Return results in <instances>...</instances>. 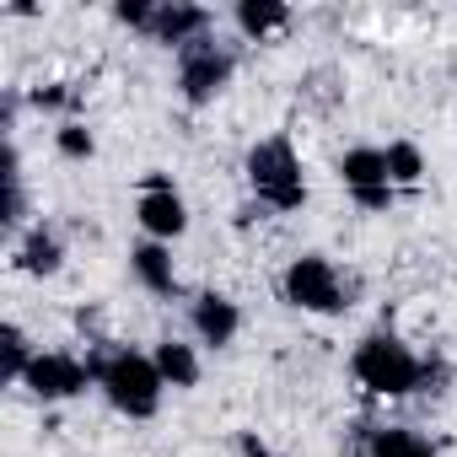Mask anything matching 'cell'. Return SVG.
<instances>
[{
	"label": "cell",
	"mask_w": 457,
	"mask_h": 457,
	"mask_svg": "<svg viewBox=\"0 0 457 457\" xmlns=\"http://www.w3.org/2000/svg\"><path fill=\"white\" fill-rule=\"evenodd\" d=\"M87 366H92V382L108 393V403H113L119 414L151 420V414L162 409L167 382H162V371H156L151 355H135V350H97V355H87Z\"/></svg>",
	"instance_id": "cell-1"
},
{
	"label": "cell",
	"mask_w": 457,
	"mask_h": 457,
	"mask_svg": "<svg viewBox=\"0 0 457 457\" xmlns=\"http://www.w3.org/2000/svg\"><path fill=\"white\" fill-rule=\"evenodd\" d=\"M355 382L366 387V393H377V398H409V393H420L425 387V377H430V366L403 345V339H393V334H366L361 345H355Z\"/></svg>",
	"instance_id": "cell-2"
},
{
	"label": "cell",
	"mask_w": 457,
	"mask_h": 457,
	"mask_svg": "<svg viewBox=\"0 0 457 457\" xmlns=\"http://www.w3.org/2000/svg\"><path fill=\"white\" fill-rule=\"evenodd\" d=\"M248 183L253 194L270 204V210H296L307 199V183H302V162L291 151V140H259L248 151Z\"/></svg>",
	"instance_id": "cell-3"
},
{
	"label": "cell",
	"mask_w": 457,
	"mask_h": 457,
	"mask_svg": "<svg viewBox=\"0 0 457 457\" xmlns=\"http://www.w3.org/2000/svg\"><path fill=\"white\" fill-rule=\"evenodd\" d=\"M286 302L302 307V312H339L345 307V286H339V270L318 253H302L291 270H286Z\"/></svg>",
	"instance_id": "cell-4"
},
{
	"label": "cell",
	"mask_w": 457,
	"mask_h": 457,
	"mask_svg": "<svg viewBox=\"0 0 457 457\" xmlns=\"http://www.w3.org/2000/svg\"><path fill=\"white\" fill-rule=\"evenodd\" d=\"M226 81H232V54H226L220 44L199 38L188 49H178V87L188 103H210Z\"/></svg>",
	"instance_id": "cell-5"
},
{
	"label": "cell",
	"mask_w": 457,
	"mask_h": 457,
	"mask_svg": "<svg viewBox=\"0 0 457 457\" xmlns=\"http://www.w3.org/2000/svg\"><path fill=\"white\" fill-rule=\"evenodd\" d=\"M339 178H345V188L355 194L361 210H387V204H393V183H387V156H382V151H371V145L345 151Z\"/></svg>",
	"instance_id": "cell-6"
},
{
	"label": "cell",
	"mask_w": 457,
	"mask_h": 457,
	"mask_svg": "<svg viewBox=\"0 0 457 457\" xmlns=\"http://www.w3.org/2000/svg\"><path fill=\"white\" fill-rule=\"evenodd\" d=\"M28 393L33 398H44V403H60V398H76L87 382H92V366L87 361H76V355H60V350H49V355H38L33 366H28Z\"/></svg>",
	"instance_id": "cell-7"
},
{
	"label": "cell",
	"mask_w": 457,
	"mask_h": 457,
	"mask_svg": "<svg viewBox=\"0 0 457 457\" xmlns=\"http://www.w3.org/2000/svg\"><path fill=\"white\" fill-rule=\"evenodd\" d=\"M135 215H140V226L151 232V243H172V237H183V232H188V210H183V199L172 194V183H167V178H145Z\"/></svg>",
	"instance_id": "cell-8"
},
{
	"label": "cell",
	"mask_w": 457,
	"mask_h": 457,
	"mask_svg": "<svg viewBox=\"0 0 457 457\" xmlns=\"http://www.w3.org/2000/svg\"><path fill=\"white\" fill-rule=\"evenodd\" d=\"M145 33L156 44H167V49H188V44H199L210 33V12L204 6H156Z\"/></svg>",
	"instance_id": "cell-9"
},
{
	"label": "cell",
	"mask_w": 457,
	"mask_h": 457,
	"mask_svg": "<svg viewBox=\"0 0 457 457\" xmlns=\"http://www.w3.org/2000/svg\"><path fill=\"white\" fill-rule=\"evenodd\" d=\"M237 328H243V318H237V302H226V296H199L194 302V334L204 339V345H232L237 339Z\"/></svg>",
	"instance_id": "cell-10"
},
{
	"label": "cell",
	"mask_w": 457,
	"mask_h": 457,
	"mask_svg": "<svg viewBox=\"0 0 457 457\" xmlns=\"http://www.w3.org/2000/svg\"><path fill=\"white\" fill-rule=\"evenodd\" d=\"M129 270H135V280H140L145 291H156V296H172V291H178V270H172V253H167L162 243H140V248L129 253Z\"/></svg>",
	"instance_id": "cell-11"
},
{
	"label": "cell",
	"mask_w": 457,
	"mask_h": 457,
	"mask_svg": "<svg viewBox=\"0 0 457 457\" xmlns=\"http://www.w3.org/2000/svg\"><path fill=\"white\" fill-rule=\"evenodd\" d=\"M366 457H436V446L409 425H382V430H371Z\"/></svg>",
	"instance_id": "cell-12"
},
{
	"label": "cell",
	"mask_w": 457,
	"mask_h": 457,
	"mask_svg": "<svg viewBox=\"0 0 457 457\" xmlns=\"http://www.w3.org/2000/svg\"><path fill=\"white\" fill-rule=\"evenodd\" d=\"M151 361H156V371H162L167 387H194L199 382V355L188 345H178V339H162Z\"/></svg>",
	"instance_id": "cell-13"
},
{
	"label": "cell",
	"mask_w": 457,
	"mask_h": 457,
	"mask_svg": "<svg viewBox=\"0 0 457 457\" xmlns=\"http://www.w3.org/2000/svg\"><path fill=\"white\" fill-rule=\"evenodd\" d=\"M60 259H65L60 237L49 232V226H33L28 243H22V270H33V275H54V270H60Z\"/></svg>",
	"instance_id": "cell-14"
},
{
	"label": "cell",
	"mask_w": 457,
	"mask_h": 457,
	"mask_svg": "<svg viewBox=\"0 0 457 457\" xmlns=\"http://www.w3.org/2000/svg\"><path fill=\"white\" fill-rule=\"evenodd\" d=\"M286 22H291V12L280 6V0H243V6H237V28L248 38H264V33L286 28Z\"/></svg>",
	"instance_id": "cell-15"
},
{
	"label": "cell",
	"mask_w": 457,
	"mask_h": 457,
	"mask_svg": "<svg viewBox=\"0 0 457 457\" xmlns=\"http://www.w3.org/2000/svg\"><path fill=\"white\" fill-rule=\"evenodd\" d=\"M33 361H38V355L28 350V334H22L17 323H6V328H0V377H6V382H22Z\"/></svg>",
	"instance_id": "cell-16"
},
{
	"label": "cell",
	"mask_w": 457,
	"mask_h": 457,
	"mask_svg": "<svg viewBox=\"0 0 457 457\" xmlns=\"http://www.w3.org/2000/svg\"><path fill=\"white\" fill-rule=\"evenodd\" d=\"M382 156H387V183H403V188H409V183H420V172H425V162H420V145H409V140H393Z\"/></svg>",
	"instance_id": "cell-17"
},
{
	"label": "cell",
	"mask_w": 457,
	"mask_h": 457,
	"mask_svg": "<svg viewBox=\"0 0 457 457\" xmlns=\"http://www.w3.org/2000/svg\"><path fill=\"white\" fill-rule=\"evenodd\" d=\"M54 145H60V156H71V162H81V156L97 151V145H92V129H81V124H60Z\"/></svg>",
	"instance_id": "cell-18"
},
{
	"label": "cell",
	"mask_w": 457,
	"mask_h": 457,
	"mask_svg": "<svg viewBox=\"0 0 457 457\" xmlns=\"http://www.w3.org/2000/svg\"><path fill=\"white\" fill-rule=\"evenodd\" d=\"M151 12H156V6H145V0H124L113 17H119V22H129V28H151Z\"/></svg>",
	"instance_id": "cell-19"
},
{
	"label": "cell",
	"mask_w": 457,
	"mask_h": 457,
	"mask_svg": "<svg viewBox=\"0 0 457 457\" xmlns=\"http://www.w3.org/2000/svg\"><path fill=\"white\" fill-rule=\"evenodd\" d=\"M243 457H270V446L259 436H243Z\"/></svg>",
	"instance_id": "cell-20"
}]
</instances>
